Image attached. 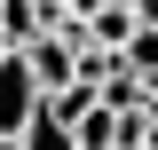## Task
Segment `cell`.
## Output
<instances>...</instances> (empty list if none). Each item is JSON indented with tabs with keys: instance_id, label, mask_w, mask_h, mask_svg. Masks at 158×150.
Masks as SVG:
<instances>
[{
	"instance_id": "obj_1",
	"label": "cell",
	"mask_w": 158,
	"mask_h": 150,
	"mask_svg": "<svg viewBox=\"0 0 158 150\" xmlns=\"http://www.w3.org/2000/svg\"><path fill=\"white\" fill-rule=\"evenodd\" d=\"M40 111H48V87H40V79H32V63L8 48V63H0V142H16Z\"/></svg>"
},
{
	"instance_id": "obj_2",
	"label": "cell",
	"mask_w": 158,
	"mask_h": 150,
	"mask_svg": "<svg viewBox=\"0 0 158 150\" xmlns=\"http://www.w3.org/2000/svg\"><path fill=\"white\" fill-rule=\"evenodd\" d=\"M16 56L32 63V79H40L48 95H56V87H71V79H79V40H71V32H40L32 48H16Z\"/></svg>"
},
{
	"instance_id": "obj_3",
	"label": "cell",
	"mask_w": 158,
	"mask_h": 150,
	"mask_svg": "<svg viewBox=\"0 0 158 150\" xmlns=\"http://www.w3.org/2000/svg\"><path fill=\"white\" fill-rule=\"evenodd\" d=\"M135 8H127V0H95V8H87V48H111V56H118V48H127V40H135Z\"/></svg>"
},
{
	"instance_id": "obj_4",
	"label": "cell",
	"mask_w": 158,
	"mask_h": 150,
	"mask_svg": "<svg viewBox=\"0 0 158 150\" xmlns=\"http://www.w3.org/2000/svg\"><path fill=\"white\" fill-rule=\"evenodd\" d=\"M40 32H48V8L40 0H0V40L8 48H32Z\"/></svg>"
},
{
	"instance_id": "obj_5",
	"label": "cell",
	"mask_w": 158,
	"mask_h": 150,
	"mask_svg": "<svg viewBox=\"0 0 158 150\" xmlns=\"http://www.w3.org/2000/svg\"><path fill=\"white\" fill-rule=\"evenodd\" d=\"M118 63L142 79V95H158V32H150V24H135V40L118 48Z\"/></svg>"
},
{
	"instance_id": "obj_6",
	"label": "cell",
	"mask_w": 158,
	"mask_h": 150,
	"mask_svg": "<svg viewBox=\"0 0 158 150\" xmlns=\"http://www.w3.org/2000/svg\"><path fill=\"white\" fill-rule=\"evenodd\" d=\"M71 142H79V150H118V111H111V103H95V111L71 127Z\"/></svg>"
},
{
	"instance_id": "obj_7",
	"label": "cell",
	"mask_w": 158,
	"mask_h": 150,
	"mask_svg": "<svg viewBox=\"0 0 158 150\" xmlns=\"http://www.w3.org/2000/svg\"><path fill=\"white\" fill-rule=\"evenodd\" d=\"M16 150H79V142H71V127H56V119L40 111V119H32V127H24V134H16Z\"/></svg>"
},
{
	"instance_id": "obj_8",
	"label": "cell",
	"mask_w": 158,
	"mask_h": 150,
	"mask_svg": "<svg viewBox=\"0 0 158 150\" xmlns=\"http://www.w3.org/2000/svg\"><path fill=\"white\" fill-rule=\"evenodd\" d=\"M135 16H142V24H150V32H158V0H135Z\"/></svg>"
},
{
	"instance_id": "obj_9",
	"label": "cell",
	"mask_w": 158,
	"mask_h": 150,
	"mask_svg": "<svg viewBox=\"0 0 158 150\" xmlns=\"http://www.w3.org/2000/svg\"><path fill=\"white\" fill-rule=\"evenodd\" d=\"M87 8H95V0H71V16H87ZM127 8H135V0H127Z\"/></svg>"
},
{
	"instance_id": "obj_10",
	"label": "cell",
	"mask_w": 158,
	"mask_h": 150,
	"mask_svg": "<svg viewBox=\"0 0 158 150\" xmlns=\"http://www.w3.org/2000/svg\"><path fill=\"white\" fill-rule=\"evenodd\" d=\"M0 63H8V40H0Z\"/></svg>"
},
{
	"instance_id": "obj_11",
	"label": "cell",
	"mask_w": 158,
	"mask_h": 150,
	"mask_svg": "<svg viewBox=\"0 0 158 150\" xmlns=\"http://www.w3.org/2000/svg\"><path fill=\"white\" fill-rule=\"evenodd\" d=\"M40 8H56V0H40Z\"/></svg>"
},
{
	"instance_id": "obj_12",
	"label": "cell",
	"mask_w": 158,
	"mask_h": 150,
	"mask_svg": "<svg viewBox=\"0 0 158 150\" xmlns=\"http://www.w3.org/2000/svg\"><path fill=\"white\" fill-rule=\"evenodd\" d=\"M0 150H16V142H0Z\"/></svg>"
}]
</instances>
